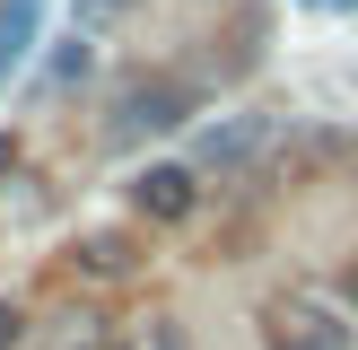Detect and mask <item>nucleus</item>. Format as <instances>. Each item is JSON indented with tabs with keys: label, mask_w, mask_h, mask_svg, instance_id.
Listing matches in <instances>:
<instances>
[{
	"label": "nucleus",
	"mask_w": 358,
	"mask_h": 350,
	"mask_svg": "<svg viewBox=\"0 0 358 350\" xmlns=\"http://www.w3.org/2000/svg\"><path fill=\"white\" fill-rule=\"evenodd\" d=\"M192 114V88L166 79V70H140V79L114 88V114H105V140L114 149H131V140H157V132H184Z\"/></svg>",
	"instance_id": "1"
},
{
	"label": "nucleus",
	"mask_w": 358,
	"mask_h": 350,
	"mask_svg": "<svg viewBox=\"0 0 358 350\" xmlns=\"http://www.w3.org/2000/svg\"><path fill=\"white\" fill-rule=\"evenodd\" d=\"M131 210L157 219V227H184L192 210H201V167H192V158H157V167H140L131 175Z\"/></svg>",
	"instance_id": "2"
},
{
	"label": "nucleus",
	"mask_w": 358,
	"mask_h": 350,
	"mask_svg": "<svg viewBox=\"0 0 358 350\" xmlns=\"http://www.w3.org/2000/svg\"><path fill=\"white\" fill-rule=\"evenodd\" d=\"M262 350H350V324L315 298H271L262 307Z\"/></svg>",
	"instance_id": "3"
},
{
	"label": "nucleus",
	"mask_w": 358,
	"mask_h": 350,
	"mask_svg": "<svg viewBox=\"0 0 358 350\" xmlns=\"http://www.w3.org/2000/svg\"><path fill=\"white\" fill-rule=\"evenodd\" d=\"M262 140H271V122H262V114H245V122H210V132L192 140V167H245Z\"/></svg>",
	"instance_id": "4"
},
{
	"label": "nucleus",
	"mask_w": 358,
	"mask_h": 350,
	"mask_svg": "<svg viewBox=\"0 0 358 350\" xmlns=\"http://www.w3.org/2000/svg\"><path fill=\"white\" fill-rule=\"evenodd\" d=\"M35 27H44V0H0V79L35 52Z\"/></svg>",
	"instance_id": "5"
},
{
	"label": "nucleus",
	"mask_w": 358,
	"mask_h": 350,
	"mask_svg": "<svg viewBox=\"0 0 358 350\" xmlns=\"http://www.w3.org/2000/svg\"><path fill=\"white\" fill-rule=\"evenodd\" d=\"M79 272H87V280H131L140 254H131V237H87V245H79Z\"/></svg>",
	"instance_id": "6"
},
{
	"label": "nucleus",
	"mask_w": 358,
	"mask_h": 350,
	"mask_svg": "<svg viewBox=\"0 0 358 350\" xmlns=\"http://www.w3.org/2000/svg\"><path fill=\"white\" fill-rule=\"evenodd\" d=\"M52 350H105V324L96 315H62L52 324Z\"/></svg>",
	"instance_id": "7"
},
{
	"label": "nucleus",
	"mask_w": 358,
	"mask_h": 350,
	"mask_svg": "<svg viewBox=\"0 0 358 350\" xmlns=\"http://www.w3.org/2000/svg\"><path fill=\"white\" fill-rule=\"evenodd\" d=\"M87 62H96V52H87V35H70V44L52 52V70H44V79H52V88H70V79H87Z\"/></svg>",
	"instance_id": "8"
},
{
	"label": "nucleus",
	"mask_w": 358,
	"mask_h": 350,
	"mask_svg": "<svg viewBox=\"0 0 358 350\" xmlns=\"http://www.w3.org/2000/svg\"><path fill=\"white\" fill-rule=\"evenodd\" d=\"M17 342H27V315H17L9 298H0V350H17Z\"/></svg>",
	"instance_id": "9"
},
{
	"label": "nucleus",
	"mask_w": 358,
	"mask_h": 350,
	"mask_svg": "<svg viewBox=\"0 0 358 350\" xmlns=\"http://www.w3.org/2000/svg\"><path fill=\"white\" fill-rule=\"evenodd\" d=\"M114 9H131V0H79V27H105Z\"/></svg>",
	"instance_id": "10"
},
{
	"label": "nucleus",
	"mask_w": 358,
	"mask_h": 350,
	"mask_svg": "<svg viewBox=\"0 0 358 350\" xmlns=\"http://www.w3.org/2000/svg\"><path fill=\"white\" fill-rule=\"evenodd\" d=\"M17 175V132H0V184Z\"/></svg>",
	"instance_id": "11"
},
{
	"label": "nucleus",
	"mask_w": 358,
	"mask_h": 350,
	"mask_svg": "<svg viewBox=\"0 0 358 350\" xmlns=\"http://www.w3.org/2000/svg\"><path fill=\"white\" fill-rule=\"evenodd\" d=\"M350 307H358V280H350Z\"/></svg>",
	"instance_id": "12"
}]
</instances>
